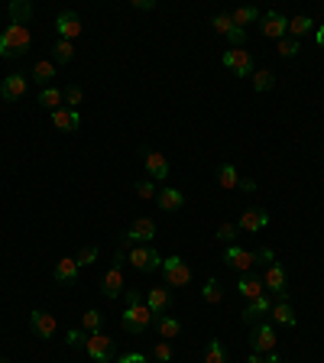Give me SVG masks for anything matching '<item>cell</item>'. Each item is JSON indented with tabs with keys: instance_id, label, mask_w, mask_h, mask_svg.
<instances>
[{
	"instance_id": "53",
	"label": "cell",
	"mask_w": 324,
	"mask_h": 363,
	"mask_svg": "<svg viewBox=\"0 0 324 363\" xmlns=\"http://www.w3.org/2000/svg\"><path fill=\"white\" fill-rule=\"evenodd\" d=\"M0 363H10V360H3V357H0Z\"/></svg>"
},
{
	"instance_id": "45",
	"label": "cell",
	"mask_w": 324,
	"mask_h": 363,
	"mask_svg": "<svg viewBox=\"0 0 324 363\" xmlns=\"http://www.w3.org/2000/svg\"><path fill=\"white\" fill-rule=\"evenodd\" d=\"M123 299H127V305H143V302H146V292H140L136 286H127L123 288Z\"/></svg>"
},
{
	"instance_id": "38",
	"label": "cell",
	"mask_w": 324,
	"mask_h": 363,
	"mask_svg": "<svg viewBox=\"0 0 324 363\" xmlns=\"http://www.w3.org/2000/svg\"><path fill=\"white\" fill-rule=\"evenodd\" d=\"M133 192L140 195L143 202H150V198H156V182H152V179H140V182H133Z\"/></svg>"
},
{
	"instance_id": "3",
	"label": "cell",
	"mask_w": 324,
	"mask_h": 363,
	"mask_svg": "<svg viewBox=\"0 0 324 363\" xmlns=\"http://www.w3.org/2000/svg\"><path fill=\"white\" fill-rule=\"evenodd\" d=\"M127 263L136 273H156V269H162V253L150 244H136V246H130Z\"/></svg>"
},
{
	"instance_id": "18",
	"label": "cell",
	"mask_w": 324,
	"mask_h": 363,
	"mask_svg": "<svg viewBox=\"0 0 324 363\" xmlns=\"http://www.w3.org/2000/svg\"><path fill=\"white\" fill-rule=\"evenodd\" d=\"M240 230H247V234H259V230H266L270 227V211L266 208H247V211L240 214Z\"/></svg>"
},
{
	"instance_id": "37",
	"label": "cell",
	"mask_w": 324,
	"mask_h": 363,
	"mask_svg": "<svg viewBox=\"0 0 324 363\" xmlns=\"http://www.w3.org/2000/svg\"><path fill=\"white\" fill-rule=\"evenodd\" d=\"M272 85H276V75H272L270 68H263V72H253V88H256V91H270Z\"/></svg>"
},
{
	"instance_id": "46",
	"label": "cell",
	"mask_w": 324,
	"mask_h": 363,
	"mask_svg": "<svg viewBox=\"0 0 324 363\" xmlns=\"http://www.w3.org/2000/svg\"><path fill=\"white\" fill-rule=\"evenodd\" d=\"M256 253V266H270V263H276V250H270V246H259V250H253Z\"/></svg>"
},
{
	"instance_id": "21",
	"label": "cell",
	"mask_w": 324,
	"mask_h": 363,
	"mask_svg": "<svg viewBox=\"0 0 324 363\" xmlns=\"http://www.w3.org/2000/svg\"><path fill=\"white\" fill-rule=\"evenodd\" d=\"M169 305H172V292H169V288H162V286L146 288V308H150L156 318H159V315L169 308Z\"/></svg>"
},
{
	"instance_id": "41",
	"label": "cell",
	"mask_w": 324,
	"mask_h": 363,
	"mask_svg": "<svg viewBox=\"0 0 324 363\" xmlns=\"http://www.w3.org/2000/svg\"><path fill=\"white\" fill-rule=\"evenodd\" d=\"M75 259H78V266H91V263H97V246H94V244L81 246Z\"/></svg>"
},
{
	"instance_id": "20",
	"label": "cell",
	"mask_w": 324,
	"mask_h": 363,
	"mask_svg": "<svg viewBox=\"0 0 324 363\" xmlns=\"http://www.w3.org/2000/svg\"><path fill=\"white\" fill-rule=\"evenodd\" d=\"M52 279L59 286H75L78 282V259L75 257H62L52 269Z\"/></svg>"
},
{
	"instance_id": "9",
	"label": "cell",
	"mask_w": 324,
	"mask_h": 363,
	"mask_svg": "<svg viewBox=\"0 0 324 363\" xmlns=\"http://www.w3.org/2000/svg\"><path fill=\"white\" fill-rule=\"evenodd\" d=\"M221 259H224V266H230L234 273H250V266H256V253L253 250H243V246L230 244L221 253Z\"/></svg>"
},
{
	"instance_id": "29",
	"label": "cell",
	"mask_w": 324,
	"mask_h": 363,
	"mask_svg": "<svg viewBox=\"0 0 324 363\" xmlns=\"http://www.w3.org/2000/svg\"><path fill=\"white\" fill-rule=\"evenodd\" d=\"M263 13H259V7H237V10L230 13V20H234V26H250V23H256Z\"/></svg>"
},
{
	"instance_id": "43",
	"label": "cell",
	"mask_w": 324,
	"mask_h": 363,
	"mask_svg": "<svg viewBox=\"0 0 324 363\" xmlns=\"http://www.w3.org/2000/svg\"><path fill=\"white\" fill-rule=\"evenodd\" d=\"M227 43H230V49H243V43H247V30H240V26H234V30L224 36Z\"/></svg>"
},
{
	"instance_id": "44",
	"label": "cell",
	"mask_w": 324,
	"mask_h": 363,
	"mask_svg": "<svg viewBox=\"0 0 324 363\" xmlns=\"http://www.w3.org/2000/svg\"><path fill=\"white\" fill-rule=\"evenodd\" d=\"M152 357H156L159 363H169V360H172V344H169V341H159L156 347H152Z\"/></svg>"
},
{
	"instance_id": "32",
	"label": "cell",
	"mask_w": 324,
	"mask_h": 363,
	"mask_svg": "<svg viewBox=\"0 0 324 363\" xmlns=\"http://www.w3.org/2000/svg\"><path fill=\"white\" fill-rule=\"evenodd\" d=\"M205 363H227V347L217 337L205 344Z\"/></svg>"
},
{
	"instance_id": "14",
	"label": "cell",
	"mask_w": 324,
	"mask_h": 363,
	"mask_svg": "<svg viewBox=\"0 0 324 363\" xmlns=\"http://www.w3.org/2000/svg\"><path fill=\"white\" fill-rule=\"evenodd\" d=\"M26 91H30V75H23V72H13V75L0 81V97L3 101H20Z\"/></svg>"
},
{
	"instance_id": "23",
	"label": "cell",
	"mask_w": 324,
	"mask_h": 363,
	"mask_svg": "<svg viewBox=\"0 0 324 363\" xmlns=\"http://www.w3.org/2000/svg\"><path fill=\"white\" fill-rule=\"evenodd\" d=\"M156 204H159L162 211H182L185 208V192H179V188H159L156 192Z\"/></svg>"
},
{
	"instance_id": "19",
	"label": "cell",
	"mask_w": 324,
	"mask_h": 363,
	"mask_svg": "<svg viewBox=\"0 0 324 363\" xmlns=\"http://www.w3.org/2000/svg\"><path fill=\"white\" fill-rule=\"evenodd\" d=\"M237 292H240V299H243V302L259 299V295L266 292V286H263V276H256V273H240Z\"/></svg>"
},
{
	"instance_id": "27",
	"label": "cell",
	"mask_w": 324,
	"mask_h": 363,
	"mask_svg": "<svg viewBox=\"0 0 324 363\" xmlns=\"http://www.w3.org/2000/svg\"><path fill=\"white\" fill-rule=\"evenodd\" d=\"M7 13H10V23L26 26V23L32 20V3H26V0H10V3H7Z\"/></svg>"
},
{
	"instance_id": "24",
	"label": "cell",
	"mask_w": 324,
	"mask_h": 363,
	"mask_svg": "<svg viewBox=\"0 0 324 363\" xmlns=\"http://www.w3.org/2000/svg\"><path fill=\"white\" fill-rule=\"evenodd\" d=\"M270 318L276 321V324H282V328H295V324H298V318H295V308H292V302H285V299L272 302Z\"/></svg>"
},
{
	"instance_id": "33",
	"label": "cell",
	"mask_w": 324,
	"mask_h": 363,
	"mask_svg": "<svg viewBox=\"0 0 324 363\" xmlns=\"http://www.w3.org/2000/svg\"><path fill=\"white\" fill-rule=\"evenodd\" d=\"M201 299L205 302H211V305H217V302L224 299V286H221V279H207L205 286H201Z\"/></svg>"
},
{
	"instance_id": "35",
	"label": "cell",
	"mask_w": 324,
	"mask_h": 363,
	"mask_svg": "<svg viewBox=\"0 0 324 363\" xmlns=\"http://www.w3.org/2000/svg\"><path fill=\"white\" fill-rule=\"evenodd\" d=\"M217 182H221V188H237L240 175H237V169H234L230 162H224V166H221V172H217Z\"/></svg>"
},
{
	"instance_id": "11",
	"label": "cell",
	"mask_w": 324,
	"mask_h": 363,
	"mask_svg": "<svg viewBox=\"0 0 324 363\" xmlns=\"http://www.w3.org/2000/svg\"><path fill=\"white\" fill-rule=\"evenodd\" d=\"M30 328H32V334H36L39 341H52L55 334H59V321H55L49 311L32 308L30 311Z\"/></svg>"
},
{
	"instance_id": "1",
	"label": "cell",
	"mask_w": 324,
	"mask_h": 363,
	"mask_svg": "<svg viewBox=\"0 0 324 363\" xmlns=\"http://www.w3.org/2000/svg\"><path fill=\"white\" fill-rule=\"evenodd\" d=\"M32 49V32L30 26H20V23H10L7 30L0 32V55L3 59H20Z\"/></svg>"
},
{
	"instance_id": "51",
	"label": "cell",
	"mask_w": 324,
	"mask_h": 363,
	"mask_svg": "<svg viewBox=\"0 0 324 363\" xmlns=\"http://www.w3.org/2000/svg\"><path fill=\"white\" fill-rule=\"evenodd\" d=\"M247 363H266V353H250Z\"/></svg>"
},
{
	"instance_id": "25",
	"label": "cell",
	"mask_w": 324,
	"mask_h": 363,
	"mask_svg": "<svg viewBox=\"0 0 324 363\" xmlns=\"http://www.w3.org/2000/svg\"><path fill=\"white\" fill-rule=\"evenodd\" d=\"M156 334H159L162 341L179 337V334H182V321L172 318V315H159V318H156Z\"/></svg>"
},
{
	"instance_id": "6",
	"label": "cell",
	"mask_w": 324,
	"mask_h": 363,
	"mask_svg": "<svg viewBox=\"0 0 324 363\" xmlns=\"http://www.w3.org/2000/svg\"><path fill=\"white\" fill-rule=\"evenodd\" d=\"M263 286H266V292H272L276 299L289 302V269L282 266L279 259L270 263V266H266V276H263Z\"/></svg>"
},
{
	"instance_id": "40",
	"label": "cell",
	"mask_w": 324,
	"mask_h": 363,
	"mask_svg": "<svg viewBox=\"0 0 324 363\" xmlns=\"http://www.w3.org/2000/svg\"><path fill=\"white\" fill-rule=\"evenodd\" d=\"M237 234H240V227H237V224H221L214 237L221 240V244H234V240H237Z\"/></svg>"
},
{
	"instance_id": "7",
	"label": "cell",
	"mask_w": 324,
	"mask_h": 363,
	"mask_svg": "<svg viewBox=\"0 0 324 363\" xmlns=\"http://www.w3.org/2000/svg\"><path fill=\"white\" fill-rule=\"evenodd\" d=\"M276 328H272L270 321H259L253 324V331H250V351L253 353H272L276 351Z\"/></svg>"
},
{
	"instance_id": "16",
	"label": "cell",
	"mask_w": 324,
	"mask_h": 363,
	"mask_svg": "<svg viewBox=\"0 0 324 363\" xmlns=\"http://www.w3.org/2000/svg\"><path fill=\"white\" fill-rule=\"evenodd\" d=\"M270 311H272V299L266 295V292H263L259 299H253V302H247V305H243L240 318L247 321V324H259V321L270 318Z\"/></svg>"
},
{
	"instance_id": "34",
	"label": "cell",
	"mask_w": 324,
	"mask_h": 363,
	"mask_svg": "<svg viewBox=\"0 0 324 363\" xmlns=\"http://www.w3.org/2000/svg\"><path fill=\"white\" fill-rule=\"evenodd\" d=\"M101 324H104V315H101L97 308H88L85 315H81V328H85L88 334H97L101 331Z\"/></svg>"
},
{
	"instance_id": "31",
	"label": "cell",
	"mask_w": 324,
	"mask_h": 363,
	"mask_svg": "<svg viewBox=\"0 0 324 363\" xmlns=\"http://www.w3.org/2000/svg\"><path fill=\"white\" fill-rule=\"evenodd\" d=\"M312 30H314L312 17H292V20H289V36H292V39H302V36H308Z\"/></svg>"
},
{
	"instance_id": "49",
	"label": "cell",
	"mask_w": 324,
	"mask_h": 363,
	"mask_svg": "<svg viewBox=\"0 0 324 363\" xmlns=\"http://www.w3.org/2000/svg\"><path fill=\"white\" fill-rule=\"evenodd\" d=\"M133 10H156V0H133Z\"/></svg>"
},
{
	"instance_id": "22",
	"label": "cell",
	"mask_w": 324,
	"mask_h": 363,
	"mask_svg": "<svg viewBox=\"0 0 324 363\" xmlns=\"http://www.w3.org/2000/svg\"><path fill=\"white\" fill-rule=\"evenodd\" d=\"M52 124H55V130H62V133H75V130L81 127V114L72 110V107H59V110H52Z\"/></svg>"
},
{
	"instance_id": "36",
	"label": "cell",
	"mask_w": 324,
	"mask_h": 363,
	"mask_svg": "<svg viewBox=\"0 0 324 363\" xmlns=\"http://www.w3.org/2000/svg\"><path fill=\"white\" fill-rule=\"evenodd\" d=\"M62 95H65V107H72V110H78V104L85 101V91H81V85H68Z\"/></svg>"
},
{
	"instance_id": "28",
	"label": "cell",
	"mask_w": 324,
	"mask_h": 363,
	"mask_svg": "<svg viewBox=\"0 0 324 363\" xmlns=\"http://www.w3.org/2000/svg\"><path fill=\"white\" fill-rule=\"evenodd\" d=\"M75 59V46L68 43V39H55V46H52V62L55 65H68Z\"/></svg>"
},
{
	"instance_id": "52",
	"label": "cell",
	"mask_w": 324,
	"mask_h": 363,
	"mask_svg": "<svg viewBox=\"0 0 324 363\" xmlns=\"http://www.w3.org/2000/svg\"><path fill=\"white\" fill-rule=\"evenodd\" d=\"M314 43H318V46H321V49H324V23H321V26H318V32H314Z\"/></svg>"
},
{
	"instance_id": "39",
	"label": "cell",
	"mask_w": 324,
	"mask_h": 363,
	"mask_svg": "<svg viewBox=\"0 0 324 363\" xmlns=\"http://www.w3.org/2000/svg\"><path fill=\"white\" fill-rule=\"evenodd\" d=\"M276 52H279L282 59H295V55H298V39H292V36L279 39V46H276Z\"/></svg>"
},
{
	"instance_id": "12",
	"label": "cell",
	"mask_w": 324,
	"mask_h": 363,
	"mask_svg": "<svg viewBox=\"0 0 324 363\" xmlns=\"http://www.w3.org/2000/svg\"><path fill=\"white\" fill-rule=\"evenodd\" d=\"M55 30H59V39H68V43H75L78 36L85 32V23L78 17L75 10H65L55 17Z\"/></svg>"
},
{
	"instance_id": "4",
	"label": "cell",
	"mask_w": 324,
	"mask_h": 363,
	"mask_svg": "<svg viewBox=\"0 0 324 363\" xmlns=\"http://www.w3.org/2000/svg\"><path fill=\"white\" fill-rule=\"evenodd\" d=\"M85 353L94 363H114V360H117V347H114V341H110V334H104V331L88 334Z\"/></svg>"
},
{
	"instance_id": "26",
	"label": "cell",
	"mask_w": 324,
	"mask_h": 363,
	"mask_svg": "<svg viewBox=\"0 0 324 363\" xmlns=\"http://www.w3.org/2000/svg\"><path fill=\"white\" fill-rule=\"evenodd\" d=\"M52 78H59V68H55V62L43 59V62H36V65H32V81H36V85L49 88V81H52Z\"/></svg>"
},
{
	"instance_id": "5",
	"label": "cell",
	"mask_w": 324,
	"mask_h": 363,
	"mask_svg": "<svg viewBox=\"0 0 324 363\" xmlns=\"http://www.w3.org/2000/svg\"><path fill=\"white\" fill-rule=\"evenodd\" d=\"M162 276H165V286L169 288L192 286V266H188L182 257H165L162 259Z\"/></svg>"
},
{
	"instance_id": "48",
	"label": "cell",
	"mask_w": 324,
	"mask_h": 363,
	"mask_svg": "<svg viewBox=\"0 0 324 363\" xmlns=\"http://www.w3.org/2000/svg\"><path fill=\"white\" fill-rule=\"evenodd\" d=\"M114 363H146V353H120Z\"/></svg>"
},
{
	"instance_id": "17",
	"label": "cell",
	"mask_w": 324,
	"mask_h": 363,
	"mask_svg": "<svg viewBox=\"0 0 324 363\" xmlns=\"http://www.w3.org/2000/svg\"><path fill=\"white\" fill-rule=\"evenodd\" d=\"M123 288H127V279H123V266H110L101 279V292H104V299H120L123 295Z\"/></svg>"
},
{
	"instance_id": "8",
	"label": "cell",
	"mask_w": 324,
	"mask_h": 363,
	"mask_svg": "<svg viewBox=\"0 0 324 363\" xmlns=\"http://www.w3.org/2000/svg\"><path fill=\"white\" fill-rule=\"evenodd\" d=\"M259 32L266 36V39H285L289 36V17L279 10H270L259 17Z\"/></svg>"
},
{
	"instance_id": "42",
	"label": "cell",
	"mask_w": 324,
	"mask_h": 363,
	"mask_svg": "<svg viewBox=\"0 0 324 363\" xmlns=\"http://www.w3.org/2000/svg\"><path fill=\"white\" fill-rule=\"evenodd\" d=\"M211 26H214V32H221V36H227V32L234 30V20H230V13H217L214 20H211Z\"/></svg>"
},
{
	"instance_id": "2",
	"label": "cell",
	"mask_w": 324,
	"mask_h": 363,
	"mask_svg": "<svg viewBox=\"0 0 324 363\" xmlns=\"http://www.w3.org/2000/svg\"><path fill=\"white\" fill-rule=\"evenodd\" d=\"M152 321H156V315H152V311L146 308V302H143V305H127V308H123L120 328L127 334H136V337H140V334H146L152 328Z\"/></svg>"
},
{
	"instance_id": "13",
	"label": "cell",
	"mask_w": 324,
	"mask_h": 363,
	"mask_svg": "<svg viewBox=\"0 0 324 363\" xmlns=\"http://www.w3.org/2000/svg\"><path fill=\"white\" fill-rule=\"evenodd\" d=\"M140 156H143V166H146V175H150L152 182H165V179H169V159H165L162 153L146 150V146H143Z\"/></svg>"
},
{
	"instance_id": "50",
	"label": "cell",
	"mask_w": 324,
	"mask_h": 363,
	"mask_svg": "<svg viewBox=\"0 0 324 363\" xmlns=\"http://www.w3.org/2000/svg\"><path fill=\"white\" fill-rule=\"evenodd\" d=\"M240 188H243V192H256V182H253V179H243V182H240Z\"/></svg>"
},
{
	"instance_id": "10",
	"label": "cell",
	"mask_w": 324,
	"mask_h": 363,
	"mask_svg": "<svg viewBox=\"0 0 324 363\" xmlns=\"http://www.w3.org/2000/svg\"><path fill=\"white\" fill-rule=\"evenodd\" d=\"M159 234V230H156V221H152V217H136V221H133V224L127 227V234H123V246H136V244H150L152 237Z\"/></svg>"
},
{
	"instance_id": "15",
	"label": "cell",
	"mask_w": 324,
	"mask_h": 363,
	"mask_svg": "<svg viewBox=\"0 0 324 363\" xmlns=\"http://www.w3.org/2000/svg\"><path fill=\"white\" fill-rule=\"evenodd\" d=\"M224 65L237 78L253 75V55H250L247 49H227V52H224Z\"/></svg>"
},
{
	"instance_id": "54",
	"label": "cell",
	"mask_w": 324,
	"mask_h": 363,
	"mask_svg": "<svg viewBox=\"0 0 324 363\" xmlns=\"http://www.w3.org/2000/svg\"><path fill=\"white\" fill-rule=\"evenodd\" d=\"M279 363H292V360H279Z\"/></svg>"
},
{
	"instance_id": "30",
	"label": "cell",
	"mask_w": 324,
	"mask_h": 363,
	"mask_svg": "<svg viewBox=\"0 0 324 363\" xmlns=\"http://www.w3.org/2000/svg\"><path fill=\"white\" fill-rule=\"evenodd\" d=\"M39 104H43L45 110H59V107H65V95L59 88H43V91H39Z\"/></svg>"
},
{
	"instance_id": "47",
	"label": "cell",
	"mask_w": 324,
	"mask_h": 363,
	"mask_svg": "<svg viewBox=\"0 0 324 363\" xmlns=\"http://www.w3.org/2000/svg\"><path fill=\"white\" fill-rule=\"evenodd\" d=\"M65 341H68V347H75V351H85L88 337H85V334H81V331L75 328V331H68V334H65Z\"/></svg>"
}]
</instances>
